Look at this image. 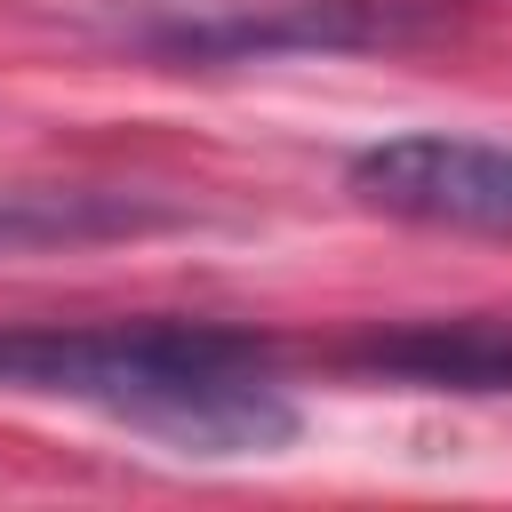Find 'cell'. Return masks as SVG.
<instances>
[{"label":"cell","instance_id":"3957f363","mask_svg":"<svg viewBox=\"0 0 512 512\" xmlns=\"http://www.w3.org/2000/svg\"><path fill=\"white\" fill-rule=\"evenodd\" d=\"M344 184L360 208L424 232H464V240H512V144L488 136H448V128H408L344 160Z\"/></svg>","mask_w":512,"mask_h":512},{"label":"cell","instance_id":"5b68a950","mask_svg":"<svg viewBox=\"0 0 512 512\" xmlns=\"http://www.w3.org/2000/svg\"><path fill=\"white\" fill-rule=\"evenodd\" d=\"M352 368L432 392H512V320H416L352 344Z\"/></svg>","mask_w":512,"mask_h":512},{"label":"cell","instance_id":"7a4b0ae2","mask_svg":"<svg viewBox=\"0 0 512 512\" xmlns=\"http://www.w3.org/2000/svg\"><path fill=\"white\" fill-rule=\"evenodd\" d=\"M120 40L176 64H248L304 48H376L400 40V16L376 0H128Z\"/></svg>","mask_w":512,"mask_h":512},{"label":"cell","instance_id":"6da1fadb","mask_svg":"<svg viewBox=\"0 0 512 512\" xmlns=\"http://www.w3.org/2000/svg\"><path fill=\"white\" fill-rule=\"evenodd\" d=\"M0 392L96 408L176 456H280L304 432L272 344L208 320L0 328Z\"/></svg>","mask_w":512,"mask_h":512},{"label":"cell","instance_id":"277c9868","mask_svg":"<svg viewBox=\"0 0 512 512\" xmlns=\"http://www.w3.org/2000/svg\"><path fill=\"white\" fill-rule=\"evenodd\" d=\"M184 224H192V208L168 200V192H128V184H0V256L144 240V232H184Z\"/></svg>","mask_w":512,"mask_h":512}]
</instances>
